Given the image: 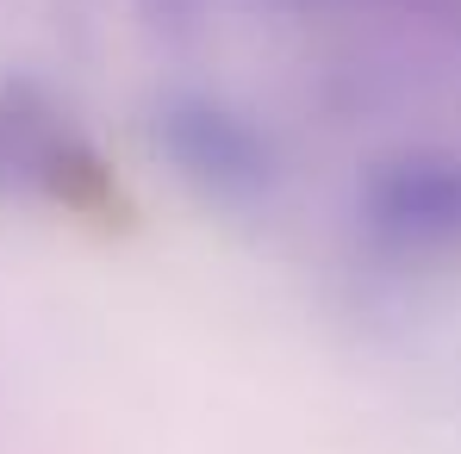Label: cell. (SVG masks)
I'll return each mask as SVG.
<instances>
[{
	"instance_id": "6da1fadb",
	"label": "cell",
	"mask_w": 461,
	"mask_h": 454,
	"mask_svg": "<svg viewBox=\"0 0 461 454\" xmlns=\"http://www.w3.org/2000/svg\"><path fill=\"white\" fill-rule=\"evenodd\" d=\"M0 200H44L76 218L125 225L131 200L69 106L32 76L0 81Z\"/></svg>"
},
{
	"instance_id": "7a4b0ae2",
	"label": "cell",
	"mask_w": 461,
	"mask_h": 454,
	"mask_svg": "<svg viewBox=\"0 0 461 454\" xmlns=\"http://www.w3.org/2000/svg\"><path fill=\"white\" fill-rule=\"evenodd\" d=\"M356 218L386 255H456L461 249V150L405 144L362 168Z\"/></svg>"
},
{
	"instance_id": "3957f363",
	"label": "cell",
	"mask_w": 461,
	"mask_h": 454,
	"mask_svg": "<svg viewBox=\"0 0 461 454\" xmlns=\"http://www.w3.org/2000/svg\"><path fill=\"white\" fill-rule=\"evenodd\" d=\"M156 150L219 206H256L275 187V144L212 93H168L156 106Z\"/></svg>"
},
{
	"instance_id": "277c9868",
	"label": "cell",
	"mask_w": 461,
	"mask_h": 454,
	"mask_svg": "<svg viewBox=\"0 0 461 454\" xmlns=\"http://www.w3.org/2000/svg\"><path fill=\"white\" fill-rule=\"evenodd\" d=\"M200 13H206V0H138V19L162 31V38H181V31H194L200 25Z\"/></svg>"
}]
</instances>
